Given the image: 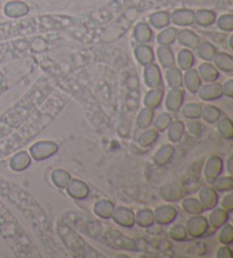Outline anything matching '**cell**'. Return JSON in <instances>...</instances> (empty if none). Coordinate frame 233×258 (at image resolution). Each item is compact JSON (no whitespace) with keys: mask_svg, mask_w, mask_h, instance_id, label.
<instances>
[{"mask_svg":"<svg viewBox=\"0 0 233 258\" xmlns=\"http://www.w3.org/2000/svg\"><path fill=\"white\" fill-rule=\"evenodd\" d=\"M70 101L71 98L67 93L55 89L28 121L17 127L10 136L0 140V159L6 158L30 144L35 137L50 125Z\"/></svg>","mask_w":233,"mask_h":258,"instance_id":"obj_1","label":"cell"},{"mask_svg":"<svg viewBox=\"0 0 233 258\" xmlns=\"http://www.w3.org/2000/svg\"><path fill=\"white\" fill-rule=\"evenodd\" d=\"M0 184H2L0 185V195L8 197L10 202L14 204L23 213V215L30 222L39 239L43 241L44 247L47 248L49 253L60 251L52 234V224L41 205L35 200L33 196H31L28 191L21 188L20 185L4 180Z\"/></svg>","mask_w":233,"mask_h":258,"instance_id":"obj_2","label":"cell"},{"mask_svg":"<svg viewBox=\"0 0 233 258\" xmlns=\"http://www.w3.org/2000/svg\"><path fill=\"white\" fill-rule=\"evenodd\" d=\"M55 82L49 78L39 79L20 100L0 115V140L28 121L55 90Z\"/></svg>","mask_w":233,"mask_h":258,"instance_id":"obj_3","label":"cell"},{"mask_svg":"<svg viewBox=\"0 0 233 258\" xmlns=\"http://www.w3.org/2000/svg\"><path fill=\"white\" fill-rule=\"evenodd\" d=\"M0 235L17 257H40L38 249L15 216L0 202Z\"/></svg>","mask_w":233,"mask_h":258,"instance_id":"obj_4","label":"cell"},{"mask_svg":"<svg viewBox=\"0 0 233 258\" xmlns=\"http://www.w3.org/2000/svg\"><path fill=\"white\" fill-rule=\"evenodd\" d=\"M73 20L67 17H34L31 20H21L16 22L0 24V40H5L21 35H30L40 31L57 30L69 26Z\"/></svg>","mask_w":233,"mask_h":258,"instance_id":"obj_5","label":"cell"},{"mask_svg":"<svg viewBox=\"0 0 233 258\" xmlns=\"http://www.w3.org/2000/svg\"><path fill=\"white\" fill-rule=\"evenodd\" d=\"M4 12H5L6 16L12 17V19H19L26 15L29 13V6L26 5L23 2H10L5 5L4 8Z\"/></svg>","mask_w":233,"mask_h":258,"instance_id":"obj_6","label":"cell"},{"mask_svg":"<svg viewBox=\"0 0 233 258\" xmlns=\"http://www.w3.org/2000/svg\"><path fill=\"white\" fill-rule=\"evenodd\" d=\"M172 21L177 25H190L195 21V13L190 10H178L172 14Z\"/></svg>","mask_w":233,"mask_h":258,"instance_id":"obj_7","label":"cell"},{"mask_svg":"<svg viewBox=\"0 0 233 258\" xmlns=\"http://www.w3.org/2000/svg\"><path fill=\"white\" fill-rule=\"evenodd\" d=\"M136 57L139 63L142 65L151 64L152 60H154V54H152L151 48L149 46H146V44L136 48Z\"/></svg>","mask_w":233,"mask_h":258,"instance_id":"obj_8","label":"cell"},{"mask_svg":"<svg viewBox=\"0 0 233 258\" xmlns=\"http://www.w3.org/2000/svg\"><path fill=\"white\" fill-rule=\"evenodd\" d=\"M179 41H180L182 44L189 47V48H197L199 44V38L192 32V31H188V30H183L178 35Z\"/></svg>","mask_w":233,"mask_h":258,"instance_id":"obj_9","label":"cell"},{"mask_svg":"<svg viewBox=\"0 0 233 258\" xmlns=\"http://www.w3.org/2000/svg\"><path fill=\"white\" fill-rule=\"evenodd\" d=\"M134 37L139 42H149L152 38V32L147 24L140 23L134 30Z\"/></svg>","mask_w":233,"mask_h":258,"instance_id":"obj_10","label":"cell"},{"mask_svg":"<svg viewBox=\"0 0 233 258\" xmlns=\"http://www.w3.org/2000/svg\"><path fill=\"white\" fill-rule=\"evenodd\" d=\"M195 21L199 25L208 26L215 22V14L212 11L200 10L195 14Z\"/></svg>","mask_w":233,"mask_h":258,"instance_id":"obj_11","label":"cell"},{"mask_svg":"<svg viewBox=\"0 0 233 258\" xmlns=\"http://www.w3.org/2000/svg\"><path fill=\"white\" fill-rule=\"evenodd\" d=\"M150 23L157 29H162L167 26L169 23V14L167 12H158L150 16Z\"/></svg>","mask_w":233,"mask_h":258,"instance_id":"obj_12","label":"cell"},{"mask_svg":"<svg viewBox=\"0 0 233 258\" xmlns=\"http://www.w3.org/2000/svg\"><path fill=\"white\" fill-rule=\"evenodd\" d=\"M158 57L160 63L165 68H168V66H172L174 64V55L167 46H160V48H158Z\"/></svg>","mask_w":233,"mask_h":258,"instance_id":"obj_13","label":"cell"},{"mask_svg":"<svg viewBox=\"0 0 233 258\" xmlns=\"http://www.w3.org/2000/svg\"><path fill=\"white\" fill-rule=\"evenodd\" d=\"M215 64L219 69L225 71V72H231L233 69V59L230 55L227 54H219L215 57Z\"/></svg>","mask_w":233,"mask_h":258,"instance_id":"obj_14","label":"cell"},{"mask_svg":"<svg viewBox=\"0 0 233 258\" xmlns=\"http://www.w3.org/2000/svg\"><path fill=\"white\" fill-rule=\"evenodd\" d=\"M146 79L149 84H157L160 81L159 69L154 64H148L146 69Z\"/></svg>","mask_w":233,"mask_h":258,"instance_id":"obj_15","label":"cell"},{"mask_svg":"<svg viewBox=\"0 0 233 258\" xmlns=\"http://www.w3.org/2000/svg\"><path fill=\"white\" fill-rule=\"evenodd\" d=\"M199 72L201 75H203V78L206 80V81H213V80L217 79V77H218L216 69H215L214 66L210 64L200 65Z\"/></svg>","mask_w":233,"mask_h":258,"instance_id":"obj_16","label":"cell"},{"mask_svg":"<svg viewBox=\"0 0 233 258\" xmlns=\"http://www.w3.org/2000/svg\"><path fill=\"white\" fill-rule=\"evenodd\" d=\"M178 60L182 69L188 70L189 68H191L192 64H194L195 58H194V55H192L189 50H181L179 52Z\"/></svg>","mask_w":233,"mask_h":258,"instance_id":"obj_17","label":"cell"},{"mask_svg":"<svg viewBox=\"0 0 233 258\" xmlns=\"http://www.w3.org/2000/svg\"><path fill=\"white\" fill-rule=\"evenodd\" d=\"M177 38V30L176 29H166L158 35V42L162 46H168L171 44Z\"/></svg>","mask_w":233,"mask_h":258,"instance_id":"obj_18","label":"cell"},{"mask_svg":"<svg viewBox=\"0 0 233 258\" xmlns=\"http://www.w3.org/2000/svg\"><path fill=\"white\" fill-rule=\"evenodd\" d=\"M198 52H199V56L201 57V58L209 60V59L214 58L215 52H216V50H215L214 46H212V44H210V43L204 42V43H201L200 46H199Z\"/></svg>","mask_w":233,"mask_h":258,"instance_id":"obj_19","label":"cell"},{"mask_svg":"<svg viewBox=\"0 0 233 258\" xmlns=\"http://www.w3.org/2000/svg\"><path fill=\"white\" fill-rule=\"evenodd\" d=\"M186 81H187V86H189L190 88H196L199 86L200 80L196 71L190 70L186 73Z\"/></svg>","mask_w":233,"mask_h":258,"instance_id":"obj_20","label":"cell"},{"mask_svg":"<svg viewBox=\"0 0 233 258\" xmlns=\"http://www.w3.org/2000/svg\"><path fill=\"white\" fill-rule=\"evenodd\" d=\"M218 26L224 31H232L233 29V17L232 15H223L218 20Z\"/></svg>","mask_w":233,"mask_h":258,"instance_id":"obj_21","label":"cell"},{"mask_svg":"<svg viewBox=\"0 0 233 258\" xmlns=\"http://www.w3.org/2000/svg\"><path fill=\"white\" fill-rule=\"evenodd\" d=\"M167 79H168V82H171L172 84H180L181 82L180 71L177 69H171L167 72Z\"/></svg>","mask_w":233,"mask_h":258,"instance_id":"obj_22","label":"cell"},{"mask_svg":"<svg viewBox=\"0 0 233 258\" xmlns=\"http://www.w3.org/2000/svg\"><path fill=\"white\" fill-rule=\"evenodd\" d=\"M10 88V80L3 72H0V96Z\"/></svg>","mask_w":233,"mask_h":258,"instance_id":"obj_23","label":"cell"}]
</instances>
